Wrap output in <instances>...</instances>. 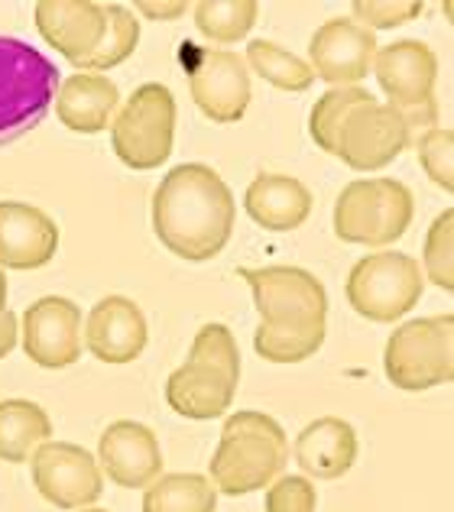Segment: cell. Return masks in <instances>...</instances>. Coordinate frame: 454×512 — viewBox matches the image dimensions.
I'll return each instance as SVG.
<instances>
[{
	"label": "cell",
	"instance_id": "cell-1",
	"mask_svg": "<svg viewBox=\"0 0 454 512\" xmlns=\"http://www.w3.org/2000/svg\"><path fill=\"white\" fill-rule=\"evenodd\" d=\"M240 279L253 292L260 328L253 350L270 363H302L325 344L328 292L322 279L302 266H240Z\"/></svg>",
	"mask_w": 454,
	"mask_h": 512
},
{
	"label": "cell",
	"instance_id": "cell-2",
	"mask_svg": "<svg viewBox=\"0 0 454 512\" xmlns=\"http://www.w3.org/2000/svg\"><path fill=\"white\" fill-rule=\"evenodd\" d=\"M234 195L205 163L176 166L153 195V231L169 253L205 263L227 247L234 234Z\"/></svg>",
	"mask_w": 454,
	"mask_h": 512
},
{
	"label": "cell",
	"instance_id": "cell-3",
	"mask_svg": "<svg viewBox=\"0 0 454 512\" xmlns=\"http://www.w3.org/2000/svg\"><path fill=\"white\" fill-rule=\"evenodd\" d=\"M309 133L318 150L338 156L357 172L390 166L412 146V130L390 104H380L367 88H331L312 107Z\"/></svg>",
	"mask_w": 454,
	"mask_h": 512
},
{
	"label": "cell",
	"instance_id": "cell-4",
	"mask_svg": "<svg viewBox=\"0 0 454 512\" xmlns=\"http://www.w3.org/2000/svg\"><path fill=\"white\" fill-rule=\"evenodd\" d=\"M240 383V354L227 325L198 328L189 347V360L166 380V402L182 419L208 422L231 409Z\"/></svg>",
	"mask_w": 454,
	"mask_h": 512
},
{
	"label": "cell",
	"instance_id": "cell-5",
	"mask_svg": "<svg viewBox=\"0 0 454 512\" xmlns=\"http://www.w3.org/2000/svg\"><path fill=\"white\" fill-rule=\"evenodd\" d=\"M286 461L289 441L283 425L266 412L244 409L227 415L208 480L215 483L218 493L247 496L283 477Z\"/></svg>",
	"mask_w": 454,
	"mask_h": 512
},
{
	"label": "cell",
	"instance_id": "cell-6",
	"mask_svg": "<svg viewBox=\"0 0 454 512\" xmlns=\"http://www.w3.org/2000/svg\"><path fill=\"white\" fill-rule=\"evenodd\" d=\"M59 91V72L23 39L0 36V150L36 130Z\"/></svg>",
	"mask_w": 454,
	"mask_h": 512
},
{
	"label": "cell",
	"instance_id": "cell-7",
	"mask_svg": "<svg viewBox=\"0 0 454 512\" xmlns=\"http://www.w3.org/2000/svg\"><path fill=\"white\" fill-rule=\"evenodd\" d=\"M386 380L406 393L454 380V315L403 321L383 347Z\"/></svg>",
	"mask_w": 454,
	"mask_h": 512
},
{
	"label": "cell",
	"instance_id": "cell-8",
	"mask_svg": "<svg viewBox=\"0 0 454 512\" xmlns=\"http://www.w3.org/2000/svg\"><path fill=\"white\" fill-rule=\"evenodd\" d=\"M416 198L396 179H360L335 201V234L344 244L390 247L409 231Z\"/></svg>",
	"mask_w": 454,
	"mask_h": 512
},
{
	"label": "cell",
	"instance_id": "cell-9",
	"mask_svg": "<svg viewBox=\"0 0 454 512\" xmlns=\"http://www.w3.org/2000/svg\"><path fill=\"white\" fill-rule=\"evenodd\" d=\"M176 140V98L159 82H146L130 94L111 120V143L124 166L146 172L163 166Z\"/></svg>",
	"mask_w": 454,
	"mask_h": 512
},
{
	"label": "cell",
	"instance_id": "cell-10",
	"mask_svg": "<svg viewBox=\"0 0 454 512\" xmlns=\"http://www.w3.org/2000/svg\"><path fill=\"white\" fill-rule=\"evenodd\" d=\"M373 72H377L383 94L390 98V107L409 124L412 137L435 127L438 59L432 46L419 43V39H399V43H390L386 49H377Z\"/></svg>",
	"mask_w": 454,
	"mask_h": 512
},
{
	"label": "cell",
	"instance_id": "cell-11",
	"mask_svg": "<svg viewBox=\"0 0 454 512\" xmlns=\"http://www.w3.org/2000/svg\"><path fill=\"white\" fill-rule=\"evenodd\" d=\"M425 276L412 256L380 250L357 260L347 276V302L367 321H399L422 299Z\"/></svg>",
	"mask_w": 454,
	"mask_h": 512
},
{
	"label": "cell",
	"instance_id": "cell-12",
	"mask_svg": "<svg viewBox=\"0 0 454 512\" xmlns=\"http://www.w3.org/2000/svg\"><path fill=\"white\" fill-rule=\"evenodd\" d=\"M179 56L189 69V88L198 111L215 124H237L250 107L247 62L234 52L202 46H185Z\"/></svg>",
	"mask_w": 454,
	"mask_h": 512
},
{
	"label": "cell",
	"instance_id": "cell-13",
	"mask_svg": "<svg viewBox=\"0 0 454 512\" xmlns=\"http://www.w3.org/2000/svg\"><path fill=\"white\" fill-rule=\"evenodd\" d=\"M33 483L39 496L56 509H88L101 500L104 477L95 454L82 444L69 441H46L30 457Z\"/></svg>",
	"mask_w": 454,
	"mask_h": 512
},
{
	"label": "cell",
	"instance_id": "cell-14",
	"mask_svg": "<svg viewBox=\"0 0 454 512\" xmlns=\"http://www.w3.org/2000/svg\"><path fill=\"white\" fill-rule=\"evenodd\" d=\"M82 308L62 295H46L33 302L20 318L23 350L36 367L65 370L82 357Z\"/></svg>",
	"mask_w": 454,
	"mask_h": 512
},
{
	"label": "cell",
	"instance_id": "cell-15",
	"mask_svg": "<svg viewBox=\"0 0 454 512\" xmlns=\"http://www.w3.org/2000/svg\"><path fill=\"white\" fill-rule=\"evenodd\" d=\"M377 59V36L351 17L322 23L309 43V69L331 88H357Z\"/></svg>",
	"mask_w": 454,
	"mask_h": 512
},
{
	"label": "cell",
	"instance_id": "cell-16",
	"mask_svg": "<svg viewBox=\"0 0 454 512\" xmlns=\"http://www.w3.org/2000/svg\"><path fill=\"white\" fill-rule=\"evenodd\" d=\"M36 30L65 62H72L75 69H85V62L98 52L104 30H108V4H91V0H39Z\"/></svg>",
	"mask_w": 454,
	"mask_h": 512
},
{
	"label": "cell",
	"instance_id": "cell-17",
	"mask_svg": "<svg viewBox=\"0 0 454 512\" xmlns=\"http://www.w3.org/2000/svg\"><path fill=\"white\" fill-rule=\"evenodd\" d=\"M95 461L101 477H111L124 490H146L163 474V451H159L156 431L130 419L104 428Z\"/></svg>",
	"mask_w": 454,
	"mask_h": 512
},
{
	"label": "cell",
	"instance_id": "cell-18",
	"mask_svg": "<svg viewBox=\"0 0 454 512\" xmlns=\"http://www.w3.org/2000/svg\"><path fill=\"white\" fill-rule=\"evenodd\" d=\"M150 341V328L140 312L137 302H130L127 295H104V299L91 308L85 318V344L101 363L111 367H124L133 363Z\"/></svg>",
	"mask_w": 454,
	"mask_h": 512
},
{
	"label": "cell",
	"instance_id": "cell-19",
	"mask_svg": "<svg viewBox=\"0 0 454 512\" xmlns=\"http://www.w3.org/2000/svg\"><path fill=\"white\" fill-rule=\"evenodd\" d=\"M59 250V227L43 208L0 201V269H43Z\"/></svg>",
	"mask_w": 454,
	"mask_h": 512
},
{
	"label": "cell",
	"instance_id": "cell-20",
	"mask_svg": "<svg viewBox=\"0 0 454 512\" xmlns=\"http://www.w3.org/2000/svg\"><path fill=\"white\" fill-rule=\"evenodd\" d=\"M296 464L309 480H338L357 461V431L338 415H325L305 425L296 438Z\"/></svg>",
	"mask_w": 454,
	"mask_h": 512
},
{
	"label": "cell",
	"instance_id": "cell-21",
	"mask_svg": "<svg viewBox=\"0 0 454 512\" xmlns=\"http://www.w3.org/2000/svg\"><path fill=\"white\" fill-rule=\"evenodd\" d=\"M244 208L266 231H296L312 214V192L292 175L260 172L247 188Z\"/></svg>",
	"mask_w": 454,
	"mask_h": 512
},
{
	"label": "cell",
	"instance_id": "cell-22",
	"mask_svg": "<svg viewBox=\"0 0 454 512\" xmlns=\"http://www.w3.org/2000/svg\"><path fill=\"white\" fill-rule=\"evenodd\" d=\"M120 107V91L111 78L95 72H78L59 82L56 117L75 133H101L111 127Z\"/></svg>",
	"mask_w": 454,
	"mask_h": 512
},
{
	"label": "cell",
	"instance_id": "cell-23",
	"mask_svg": "<svg viewBox=\"0 0 454 512\" xmlns=\"http://www.w3.org/2000/svg\"><path fill=\"white\" fill-rule=\"evenodd\" d=\"M46 441H52V422L43 406L30 399L0 402V461L26 464Z\"/></svg>",
	"mask_w": 454,
	"mask_h": 512
},
{
	"label": "cell",
	"instance_id": "cell-24",
	"mask_svg": "<svg viewBox=\"0 0 454 512\" xmlns=\"http://www.w3.org/2000/svg\"><path fill=\"white\" fill-rule=\"evenodd\" d=\"M143 512H218V490L205 474H159L143 493Z\"/></svg>",
	"mask_w": 454,
	"mask_h": 512
},
{
	"label": "cell",
	"instance_id": "cell-25",
	"mask_svg": "<svg viewBox=\"0 0 454 512\" xmlns=\"http://www.w3.org/2000/svg\"><path fill=\"white\" fill-rule=\"evenodd\" d=\"M244 62H247V69H253L279 91H305L315 82L309 62H302L296 52L276 46L270 39H253L247 46Z\"/></svg>",
	"mask_w": 454,
	"mask_h": 512
},
{
	"label": "cell",
	"instance_id": "cell-26",
	"mask_svg": "<svg viewBox=\"0 0 454 512\" xmlns=\"http://www.w3.org/2000/svg\"><path fill=\"white\" fill-rule=\"evenodd\" d=\"M257 0H198L195 26L205 39L215 43H240L257 23Z\"/></svg>",
	"mask_w": 454,
	"mask_h": 512
},
{
	"label": "cell",
	"instance_id": "cell-27",
	"mask_svg": "<svg viewBox=\"0 0 454 512\" xmlns=\"http://www.w3.org/2000/svg\"><path fill=\"white\" fill-rule=\"evenodd\" d=\"M140 43V20L137 13L130 7H120V4H108V30H104V39L98 52L85 62V72H108L114 65H120L124 59L133 56V49Z\"/></svg>",
	"mask_w": 454,
	"mask_h": 512
},
{
	"label": "cell",
	"instance_id": "cell-28",
	"mask_svg": "<svg viewBox=\"0 0 454 512\" xmlns=\"http://www.w3.org/2000/svg\"><path fill=\"white\" fill-rule=\"evenodd\" d=\"M454 211L445 208L429 227V237H425V263L419 269H425L422 276H429V282H435L438 289L451 292L454 289Z\"/></svg>",
	"mask_w": 454,
	"mask_h": 512
},
{
	"label": "cell",
	"instance_id": "cell-29",
	"mask_svg": "<svg viewBox=\"0 0 454 512\" xmlns=\"http://www.w3.org/2000/svg\"><path fill=\"white\" fill-rule=\"evenodd\" d=\"M416 153L422 169L429 172V179L442 188V192H454V133L445 127H432L419 133L416 140Z\"/></svg>",
	"mask_w": 454,
	"mask_h": 512
},
{
	"label": "cell",
	"instance_id": "cell-30",
	"mask_svg": "<svg viewBox=\"0 0 454 512\" xmlns=\"http://www.w3.org/2000/svg\"><path fill=\"white\" fill-rule=\"evenodd\" d=\"M354 23H360L364 30H393L409 20L422 17V0H354Z\"/></svg>",
	"mask_w": 454,
	"mask_h": 512
},
{
	"label": "cell",
	"instance_id": "cell-31",
	"mask_svg": "<svg viewBox=\"0 0 454 512\" xmlns=\"http://www.w3.org/2000/svg\"><path fill=\"white\" fill-rule=\"evenodd\" d=\"M318 493L309 477H276L266 490V512H315Z\"/></svg>",
	"mask_w": 454,
	"mask_h": 512
},
{
	"label": "cell",
	"instance_id": "cell-32",
	"mask_svg": "<svg viewBox=\"0 0 454 512\" xmlns=\"http://www.w3.org/2000/svg\"><path fill=\"white\" fill-rule=\"evenodd\" d=\"M20 338V318L7 308V276L0 269V360H4Z\"/></svg>",
	"mask_w": 454,
	"mask_h": 512
},
{
	"label": "cell",
	"instance_id": "cell-33",
	"mask_svg": "<svg viewBox=\"0 0 454 512\" xmlns=\"http://www.w3.org/2000/svg\"><path fill=\"white\" fill-rule=\"evenodd\" d=\"M137 10L143 13V17H150V20H176V17H182L185 10H189V4H185V0H172V4H153V0H140Z\"/></svg>",
	"mask_w": 454,
	"mask_h": 512
},
{
	"label": "cell",
	"instance_id": "cell-34",
	"mask_svg": "<svg viewBox=\"0 0 454 512\" xmlns=\"http://www.w3.org/2000/svg\"><path fill=\"white\" fill-rule=\"evenodd\" d=\"M78 512H108V509H95V506H88V509H78Z\"/></svg>",
	"mask_w": 454,
	"mask_h": 512
}]
</instances>
